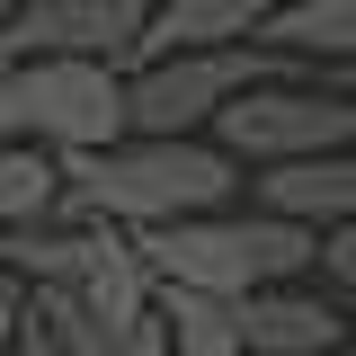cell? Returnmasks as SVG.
<instances>
[{
  "label": "cell",
  "instance_id": "6da1fadb",
  "mask_svg": "<svg viewBox=\"0 0 356 356\" xmlns=\"http://www.w3.org/2000/svg\"><path fill=\"white\" fill-rule=\"evenodd\" d=\"M250 187V170L222 152L214 134H116L98 152H63V214L89 222H178V214H214Z\"/></svg>",
  "mask_w": 356,
  "mask_h": 356
},
{
  "label": "cell",
  "instance_id": "7a4b0ae2",
  "mask_svg": "<svg viewBox=\"0 0 356 356\" xmlns=\"http://www.w3.org/2000/svg\"><path fill=\"white\" fill-rule=\"evenodd\" d=\"M143 259L161 285H187V294H259V285H285V276H312L321 267V232L276 205H214V214H178V222H143L134 232Z\"/></svg>",
  "mask_w": 356,
  "mask_h": 356
},
{
  "label": "cell",
  "instance_id": "3957f363",
  "mask_svg": "<svg viewBox=\"0 0 356 356\" xmlns=\"http://www.w3.org/2000/svg\"><path fill=\"white\" fill-rule=\"evenodd\" d=\"M312 63L276 44H187L125 63V134H214V116L259 81H303Z\"/></svg>",
  "mask_w": 356,
  "mask_h": 356
},
{
  "label": "cell",
  "instance_id": "277c9868",
  "mask_svg": "<svg viewBox=\"0 0 356 356\" xmlns=\"http://www.w3.org/2000/svg\"><path fill=\"white\" fill-rule=\"evenodd\" d=\"M214 143L241 161V170L303 161V152H339V143H356V89H330V81H259V89H241V98L214 116Z\"/></svg>",
  "mask_w": 356,
  "mask_h": 356
},
{
  "label": "cell",
  "instance_id": "5b68a950",
  "mask_svg": "<svg viewBox=\"0 0 356 356\" xmlns=\"http://www.w3.org/2000/svg\"><path fill=\"white\" fill-rule=\"evenodd\" d=\"M143 27H152V0H27L0 18V63H36V54L134 63Z\"/></svg>",
  "mask_w": 356,
  "mask_h": 356
},
{
  "label": "cell",
  "instance_id": "8992f818",
  "mask_svg": "<svg viewBox=\"0 0 356 356\" xmlns=\"http://www.w3.org/2000/svg\"><path fill=\"white\" fill-rule=\"evenodd\" d=\"M241 330H250V356H330L356 339V312L339 294H312L303 276H285V285L241 294Z\"/></svg>",
  "mask_w": 356,
  "mask_h": 356
},
{
  "label": "cell",
  "instance_id": "52a82bcc",
  "mask_svg": "<svg viewBox=\"0 0 356 356\" xmlns=\"http://www.w3.org/2000/svg\"><path fill=\"white\" fill-rule=\"evenodd\" d=\"M81 303L107 321V339H125L134 321L161 303V276H152V259H143V241H134L125 222H98V259L81 276Z\"/></svg>",
  "mask_w": 356,
  "mask_h": 356
},
{
  "label": "cell",
  "instance_id": "ba28073f",
  "mask_svg": "<svg viewBox=\"0 0 356 356\" xmlns=\"http://www.w3.org/2000/svg\"><path fill=\"white\" fill-rule=\"evenodd\" d=\"M276 0H152V27L134 36V63L187 54V44H259Z\"/></svg>",
  "mask_w": 356,
  "mask_h": 356
},
{
  "label": "cell",
  "instance_id": "9c48e42d",
  "mask_svg": "<svg viewBox=\"0 0 356 356\" xmlns=\"http://www.w3.org/2000/svg\"><path fill=\"white\" fill-rule=\"evenodd\" d=\"M0 259L18 267L27 285H81L89 259H98V222L54 205V214H36V222H9V232H0Z\"/></svg>",
  "mask_w": 356,
  "mask_h": 356
},
{
  "label": "cell",
  "instance_id": "30bf717a",
  "mask_svg": "<svg viewBox=\"0 0 356 356\" xmlns=\"http://www.w3.org/2000/svg\"><path fill=\"white\" fill-rule=\"evenodd\" d=\"M259 44L294 54L312 72H339V63H356V0H276Z\"/></svg>",
  "mask_w": 356,
  "mask_h": 356
},
{
  "label": "cell",
  "instance_id": "8fae6325",
  "mask_svg": "<svg viewBox=\"0 0 356 356\" xmlns=\"http://www.w3.org/2000/svg\"><path fill=\"white\" fill-rule=\"evenodd\" d=\"M161 321H170V356H250L241 294H187V285H161Z\"/></svg>",
  "mask_w": 356,
  "mask_h": 356
},
{
  "label": "cell",
  "instance_id": "7c38bea8",
  "mask_svg": "<svg viewBox=\"0 0 356 356\" xmlns=\"http://www.w3.org/2000/svg\"><path fill=\"white\" fill-rule=\"evenodd\" d=\"M54 205H63V161L36 143H0V232L54 214Z\"/></svg>",
  "mask_w": 356,
  "mask_h": 356
},
{
  "label": "cell",
  "instance_id": "4fadbf2b",
  "mask_svg": "<svg viewBox=\"0 0 356 356\" xmlns=\"http://www.w3.org/2000/svg\"><path fill=\"white\" fill-rule=\"evenodd\" d=\"M27 321L54 330L72 356H107V348H116V339H107V321L81 303V285H27Z\"/></svg>",
  "mask_w": 356,
  "mask_h": 356
},
{
  "label": "cell",
  "instance_id": "5bb4252c",
  "mask_svg": "<svg viewBox=\"0 0 356 356\" xmlns=\"http://www.w3.org/2000/svg\"><path fill=\"white\" fill-rule=\"evenodd\" d=\"M321 276H330V294L356 303V222H330L321 232Z\"/></svg>",
  "mask_w": 356,
  "mask_h": 356
},
{
  "label": "cell",
  "instance_id": "9a60e30c",
  "mask_svg": "<svg viewBox=\"0 0 356 356\" xmlns=\"http://www.w3.org/2000/svg\"><path fill=\"white\" fill-rule=\"evenodd\" d=\"M107 356H170V321H161V303L143 312V321H134V330H125V339H116Z\"/></svg>",
  "mask_w": 356,
  "mask_h": 356
},
{
  "label": "cell",
  "instance_id": "2e32d148",
  "mask_svg": "<svg viewBox=\"0 0 356 356\" xmlns=\"http://www.w3.org/2000/svg\"><path fill=\"white\" fill-rule=\"evenodd\" d=\"M0 356H72V348H63L54 330H36V321H18V339H9Z\"/></svg>",
  "mask_w": 356,
  "mask_h": 356
},
{
  "label": "cell",
  "instance_id": "e0dca14e",
  "mask_svg": "<svg viewBox=\"0 0 356 356\" xmlns=\"http://www.w3.org/2000/svg\"><path fill=\"white\" fill-rule=\"evenodd\" d=\"M321 81H330V89H356V63H339V72H321Z\"/></svg>",
  "mask_w": 356,
  "mask_h": 356
},
{
  "label": "cell",
  "instance_id": "ac0fdd59",
  "mask_svg": "<svg viewBox=\"0 0 356 356\" xmlns=\"http://www.w3.org/2000/svg\"><path fill=\"white\" fill-rule=\"evenodd\" d=\"M9 9H27V0H0V18H9Z\"/></svg>",
  "mask_w": 356,
  "mask_h": 356
},
{
  "label": "cell",
  "instance_id": "d6986e66",
  "mask_svg": "<svg viewBox=\"0 0 356 356\" xmlns=\"http://www.w3.org/2000/svg\"><path fill=\"white\" fill-rule=\"evenodd\" d=\"M330 356H356V339H348V348H330Z\"/></svg>",
  "mask_w": 356,
  "mask_h": 356
},
{
  "label": "cell",
  "instance_id": "ffe728a7",
  "mask_svg": "<svg viewBox=\"0 0 356 356\" xmlns=\"http://www.w3.org/2000/svg\"><path fill=\"white\" fill-rule=\"evenodd\" d=\"M348 312H356V303H348Z\"/></svg>",
  "mask_w": 356,
  "mask_h": 356
}]
</instances>
